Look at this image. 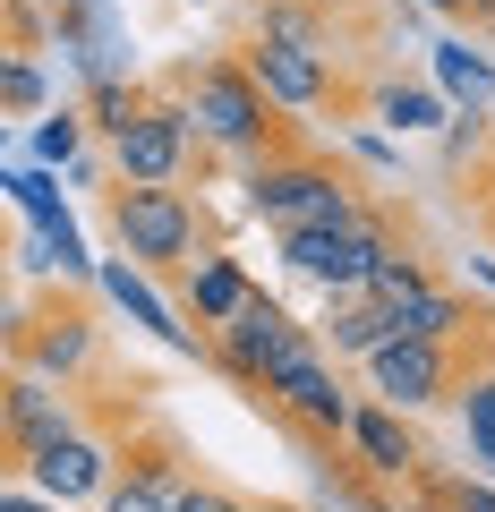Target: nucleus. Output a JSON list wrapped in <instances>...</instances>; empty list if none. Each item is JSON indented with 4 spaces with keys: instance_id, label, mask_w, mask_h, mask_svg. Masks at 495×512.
<instances>
[{
    "instance_id": "nucleus-2",
    "label": "nucleus",
    "mask_w": 495,
    "mask_h": 512,
    "mask_svg": "<svg viewBox=\"0 0 495 512\" xmlns=\"http://www.w3.org/2000/svg\"><path fill=\"white\" fill-rule=\"evenodd\" d=\"M103 231L154 282H180V274H197L205 256H222V231L205 214V197H188L180 180H111L103 188Z\"/></svg>"
},
{
    "instance_id": "nucleus-12",
    "label": "nucleus",
    "mask_w": 495,
    "mask_h": 512,
    "mask_svg": "<svg viewBox=\"0 0 495 512\" xmlns=\"http://www.w3.org/2000/svg\"><path fill=\"white\" fill-rule=\"evenodd\" d=\"M146 103H154V86H120V77H94V86H86V103H77V111H86V120H94V137L111 146V137H120V128H129V120H137Z\"/></svg>"
},
{
    "instance_id": "nucleus-4",
    "label": "nucleus",
    "mask_w": 495,
    "mask_h": 512,
    "mask_svg": "<svg viewBox=\"0 0 495 512\" xmlns=\"http://www.w3.org/2000/svg\"><path fill=\"white\" fill-rule=\"evenodd\" d=\"M9 367L26 376H52L69 393H94L111 384V325H103V299L94 291H35L9 308Z\"/></svg>"
},
{
    "instance_id": "nucleus-20",
    "label": "nucleus",
    "mask_w": 495,
    "mask_h": 512,
    "mask_svg": "<svg viewBox=\"0 0 495 512\" xmlns=\"http://www.w3.org/2000/svg\"><path fill=\"white\" fill-rule=\"evenodd\" d=\"M0 512H69V504H52V495H43L35 478H9V495H0Z\"/></svg>"
},
{
    "instance_id": "nucleus-9",
    "label": "nucleus",
    "mask_w": 495,
    "mask_h": 512,
    "mask_svg": "<svg viewBox=\"0 0 495 512\" xmlns=\"http://www.w3.org/2000/svg\"><path fill=\"white\" fill-rule=\"evenodd\" d=\"M350 444H359V461L385 478V487H410V478L427 470L419 436H410V410H393V402H359V419H350Z\"/></svg>"
},
{
    "instance_id": "nucleus-1",
    "label": "nucleus",
    "mask_w": 495,
    "mask_h": 512,
    "mask_svg": "<svg viewBox=\"0 0 495 512\" xmlns=\"http://www.w3.org/2000/svg\"><path fill=\"white\" fill-rule=\"evenodd\" d=\"M163 86L188 103V128H197L205 163H265V154H299L308 146L299 111H282L239 52H214V60H197V69H171Z\"/></svg>"
},
{
    "instance_id": "nucleus-8",
    "label": "nucleus",
    "mask_w": 495,
    "mask_h": 512,
    "mask_svg": "<svg viewBox=\"0 0 495 512\" xmlns=\"http://www.w3.org/2000/svg\"><path fill=\"white\" fill-rule=\"evenodd\" d=\"M257 291H265V282H248V265H239V256H205L197 274L171 282V308H180L197 333H222V325H231V316L248 308Z\"/></svg>"
},
{
    "instance_id": "nucleus-14",
    "label": "nucleus",
    "mask_w": 495,
    "mask_h": 512,
    "mask_svg": "<svg viewBox=\"0 0 495 512\" xmlns=\"http://www.w3.org/2000/svg\"><path fill=\"white\" fill-rule=\"evenodd\" d=\"M436 77H444L453 94H470V103H487V94H495V60L470 52V43H444V52H436Z\"/></svg>"
},
{
    "instance_id": "nucleus-3",
    "label": "nucleus",
    "mask_w": 495,
    "mask_h": 512,
    "mask_svg": "<svg viewBox=\"0 0 495 512\" xmlns=\"http://www.w3.org/2000/svg\"><path fill=\"white\" fill-rule=\"evenodd\" d=\"M248 214L274 222V231H350V222L367 214V171L350 163V154H325L308 137L299 154H265V163H248Z\"/></svg>"
},
{
    "instance_id": "nucleus-7",
    "label": "nucleus",
    "mask_w": 495,
    "mask_h": 512,
    "mask_svg": "<svg viewBox=\"0 0 495 512\" xmlns=\"http://www.w3.org/2000/svg\"><path fill=\"white\" fill-rule=\"evenodd\" d=\"M26 478H35L52 504H103V487H111V436H94V427H77V436H60V444H43L35 461H26Z\"/></svg>"
},
{
    "instance_id": "nucleus-6",
    "label": "nucleus",
    "mask_w": 495,
    "mask_h": 512,
    "mask_svg": "<svg viewBox=\"0 0 495 512\" xmlns=\"http://www.w3.org/2000/svg\"><path fill=\"white\" fill-rule=\"evenodd\" d=\"M299 333H308V325H299V316L282 308L274 291H257L248 308L231 316V325L214 333V342H205V367H214L231 393H257V384H265V359H274L282 342H299Z\"/></svg>"
},
{
    "instance_id": "nucleus-11",
    "label": "nucleus",
    "mask_w": 495,
    "mask_h": 512,
    "mask_svg": "<svg viewBox=\"0 0 495 512\" xmlns=\"http://www.w3.org/2000/svg\"><path fill=\"white\" fill-rule=\"evenodd\" d=\"M436 282H444V265H436V256L419 248V239H402V248H393L385 265H376V274H367V299H385V308H402V299L436 291Z\"/></svg>"
},
{
    "instance_id": "nucleus-16",
    "label": "nucleus",
    "mask_w": 495,
    "mask_h": 512,
    "mask_svg": "<svg viewBox=\"0 0 495 512\" xmlns=\"http://www.w3.org/2000/svg\"><path fill=\"white\" fill-rule=\"evenodd\" d=\"M461 427H470V453L487 461L495 453V367H487V376H470V393H461Z\"/></svg>"
},
{
    "instance_id": "nucleus-19",
    "label": "nucleus",
    "mask_w": 495,
    "mask_h": 512,
    "mask_svg": "<svg viewBox=\"0 0 495 512\" xmlns=\"http://www.w3.org/2000/svg\"><path fill=\"white\" fill-rule=\"evenodd\" d=\"M35 43H43L35 0H9V60H35Z\"/></svg>"
},
{
    "instance_id": "nucleus-25",
    "label": "nucleus",
    "mask_w": 495,
    "mask_h": 512,
    "mask_svg": "<svg viewBox=\"0 0 495 512\" xmlns=\"http://www.w3.org/2000/svg\"><path fill=\"white\" fill-rule=\"evenodd\" d=\"M487 478H495V453H487Z\"/></svg>"
},
{
    "instance_id": "nucleus-15",
    "label": "nucleus",
    "mask_w": 495,
    "mask_h": 512,
    "mask_svg": "<svg viewBox=\"0 0 495 512\" xmlns=\"http://www.w3.org/2000/svg\"><path fill=\"white\" fill-rule=\"evenodd\" d=\"M0 111H9V120H43V111H52V86H43L35 60H9V69H0Z\"/></svg>"
},
{
    "instance_id": "nucleus-23",
    "label": "nucleus",
    "mask_w": 495,
    "mask_h": 512,
    "mask_svg": "<svg viewBox=\"0 0 495 512\" xmlns=\"http://www.w3.org/2000/svg\"><path fill=\"white\" fill-rule=\"evenodd\" d=\"M470 274H478V282H487V291H495V256H470Z\"/></svg>"
},
{
    "instance_id": "nucleus-10",
    "label": "nucleus",
    "mask_w": 495,
    "mask_h": 512,
    "mask_svg": "<svg viewBox=\"0 0 495 512\" xmlns=\"http://www.w3.org/2000/svg\"><path fill=\"white\" fill-rule=\"evenodd\" d=\"M316 342H325L333 359H376V350L393 342V308H385V299H367V291H333Z\"/></svg>"
},
{
    "instance_id": "nucleus-5",
    "label": "nucleus",
    "mask_w": 495,
    "mask_h": 512,
    "mask_svg": "<svg viewBox=\"0 0 495 512\" xmlns=\"http://www.w3.org/2000/svg\"><path fill=\"white\" fill-rule=\"evenodd\" d=\"M103 154H111V180H188V163H205L197 128H188V103L171 86H154V103L137 111Z\"/></svg>"
},
{
    "instance_id": "nucleus-17",
    "label": "nucleus",
    "mask_w": 495,
    "mask_h": 512,
    "mask_svg": "<svg viewBox=\"0 0 495 512\" xmlns=\"http://www.w3.org/2000/svg\"><path fill=\"white\" fill-rule=\"evenodd\" d=\"M86 111H43V128H35V154H43V163H69V154L77 146H86Z\"/></svg>"
},
{
    "instance_id": "nucleus-24",
    "label": "nucleus",
    "mask_w": 495,
    "mask_h": 512,
    "mask_svg": "<svg viewBox=\"0 0 495 512\" xmlns=\"http://www.w3.org/2000/svg\"><path fill=\"white\" fill-rule=\"evenodd\" d=\"M478 35H487V43H495V18H487V26H478Z\"/></svg>"
},
{
    "instance_id": "nucleus-18",
    "label": "nucleus",
    "mask_w": 495,
    "mask_h": 512,
    "mask_svg": "<svg viewBox=\"0 0 495 512\" xmlns=\"http://www.w3.org/2000/svg\"><path fill=\"white\" fill-rule=\"evenodd\" d=\"M461 205H470V222L487 231V248H495V146L478 154V171L461 180Z\"/></svg>"
},
{
    "instance_id": "nucleus-21",
    "label": "nucleus",
    "mask_w": 495,
    "mask_h": 512,
    "mask_svg": "<svg viewBox=\"0 0 495 512\" xmlns=\"http://www.w3.org/2000/svg\"><path fill=\"white\" fill-rule=\"evenodd\" d=\"M402 9H436V18H470V0H402Z\"/></svg>"
},
{
    "instance_id": "nucleus-13",
    "label": "nucleus",
    "mask_w": 495,
    "mask_h": 512,
    "mask_svg": "<svg viewBox=\"0 0 495 512\" xmlns=\"http://www.w3.org/2000/svg\"><path fill=\"white\" fill-rule=\"evenodd\" d=\"M367 111H376V120H393V128H436V120H444L436 94H427V86H402V77L367 86Z\"/></svg>"
},
{
    "instance_id": "nucleus-22",
    "label": "nucleus",
    "mask_w": 495,
    "mask_h": 512,
    "mask_svg": "<svg viewBox=\"0 0 495 512\" xmlns=\"http://www.w3.org/2000/svg\"><path fill=\"white\" fill-rule=\"evenodd\" d=\"M325 18H367V0H316Z\"/></svg>"
}]
</instances>
